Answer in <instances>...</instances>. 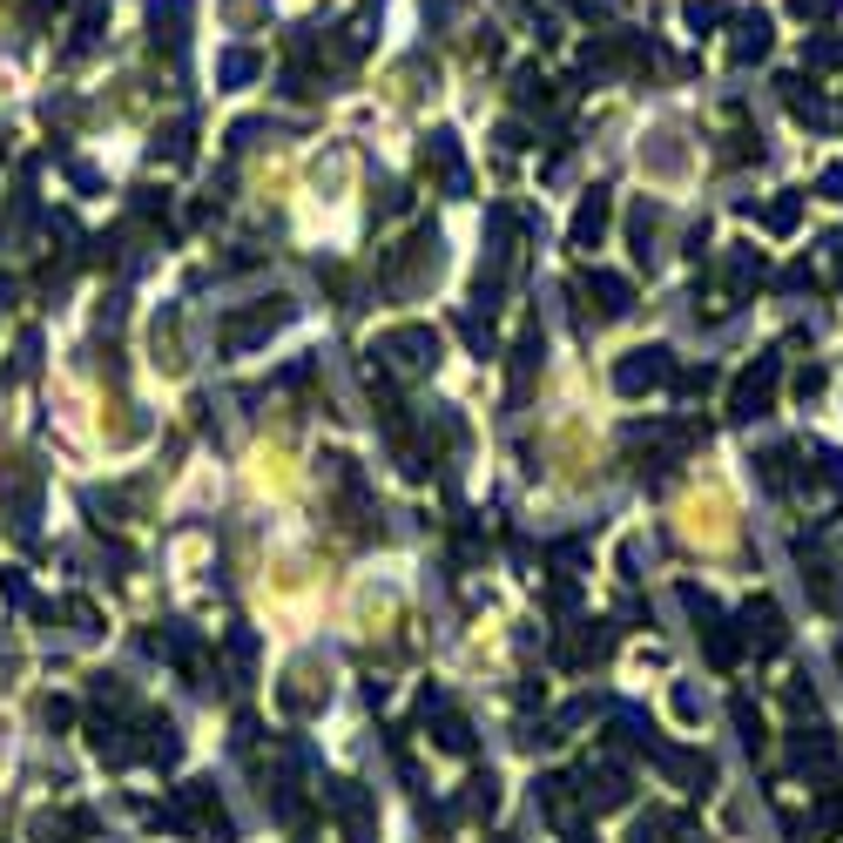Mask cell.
I'll use <instances>...</instances> for the list:
<instances>
[{
  "label": "cell",
  "instance_id": "obj_5",
  "mask_svg": "<svg viewBox=\"0 0 843 843\" xmlns=\"http://www.w3.org/2000/svg\"><path fill=\"white\" fill-rule=\"evenodd\" d=\"M89 830H95L89 816H34L28 836H34V843H74V836H89Z\"/></svg>",
  "mask_w": 843,
  "mask_h": 843
},
{
  "label": "cell",
  "instance_id": "obj_7",
  "mask_svg": "<svg viewBox=\"0 0 843 843\" xmlns=\"http://www.w3.org/2000/svg\"><path fill=\"white\" fill-rule=\"evenodd\" d=\"M770 48V21L763 14H749V21H735V61H749V54H763Z\"/></svg>",
  "mask_w": 843,
  "mask_h": 843
},
{
  "label": "cell",
  "instance_id": "obj_6",
  "mask_svg": "<svg viewBox=\"0 0 843 843\" xmlns=\"http://www.w3.org/2000/svg\"><path fill=\"white\" fill-rule=\"evenodd\" d=\"M155 358H162L169 372H183V324H176V311L155 324Z\"/></svg>",
  "mask_w": 843,
  "mask_h": 843
},
{
  "label": "cell",
  "instance_id": "obj_4",
  "mask_svg": "<svg viewBox=\"0 0 843 843\" xmlns=\"http://www.w3.org/2000/svg\"><path fill=\"white\" fill-rule=\"evenodd\" d=\"M668 378V352H634L621 365V392H641V385H661Z\"/></svg>",
  "mask_w": 843,
  "mask_h": 843
},
{
  "label": "cell",
  "instance_id": "obj_2",
  "mask_svg": "<svg viewBox=\"0 0 843 843\" xmlns=\"http://www.w3.org/2000/svg\"><path fill=\"white\" fill-rule=\"evenodd\" d=\"M682 520H689V534H695V540H709V547H722V540H729V506H722L715 492H695V499L682 506Z\"/></svg>",
  "mask_w": 843,
  "mask_h": 843
},
{
  "label": "cell",
  "instance_id": "obj_1",
  "mask_svg": "<svg viewBox=\"0 0 843 843\" xmlns=\"http://www.w3.org/2000/svg\"><path fill=\"white\" fill-rule=\"evenodd\" d=\"M378 358H392L398 372H426L439 358V337L433 331H392V337H378Z\"/></svg>",
  "mask_w": 843,
  "mask_h": 843
},
{
  "label": "cell",
  "instance_id": "obj_3",
  "mask_svg": "<svg viewBox=\"0 0 843 843\" xmlns=\"http://www.w3.org/2000/svg\"><path fill=\"white\" fill-rule=\"evenodd\" d=\"M641 162H648V176H682V169H689V155H682V135H674V129H661V135H654V149H648Z\"/></svg>",
  "mask_w": 843,
  "mask_h": 843
},
{
  "label": "cell",
  "instance_id": "obj_9",
  "mask_svg": "<svg viewBox=\"0 0 843 843\" xmlns=\"http://www.w3.org/2000/svg\"><path fill=\"white\" fill-rule=\"evenodd\" d=\"M250 74H257V61H250V54H230L223 61V81H250Z\"/></svg>",
  "mask_w": 843,
  "mask_h": 843
},
{
  "label": "cell",
  "instance_id": "obj_10",
  "mask_svg": "<svg viewBox=\"0 0 843 843\" xmlns=\"http://www.w3.org/2000/svg\"><path fill=\"white\" fill-rule=\"evenodd\" d=\"M790 8H796L803 21H823V14H836V0H790Z\"/></svg>",
  "mask_w": 843,
  "mask_h": 843
},
{
  "label": "cell",
  "instance_id": "obj_8",
  "mask_svg": "<svg viewBox=\"0 0 843 843\" xmlns=\"http://www.w3.org/2000/svg\"><path fill=\"white\" fill-rule=\"evenodd\" d=\"M601 223H608V203H601V190L580 203V216H573V243H595L601 236Z\"/></svg>",
  "mask_w": 843,
  "mask_h": 843
}]
</instances>
